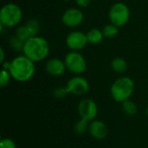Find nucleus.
Returning a JSON list of instances; mask_svg holds the SVG:
<instances>
[{
  "label": "nucleus",
  "instance_id": "f257e3e1",
  "mask_svg": "<svg viewBox=\"0 0 148 148\" xmlns=\"http://www.w3.org/2000/svg\"><path fill=\"white\" fill-rule=\"evenodd\" d=\"M9 72L12 79L17 82L24 83L30 80L36 72L35 62L29 59L25 55L16 57L10 61Z\"/></svg>",
  "mask_w": 148,
  "mask_h": 148
},
{
  "label": "nucleus",
  "instance_id": "f03ea898",
  "mask_svg": "<svg viewBox=\"0 0 148 148\" xmlns=\"http://www.w3.org/2000/svg\"><path fill=\"white\" fill-rule=\"evenodd\" d=\"M50 46L49 42L39 36L29 38L23 44V53L32 61L40 62L44 60L49 54Z\"/></svg>",
  "mask_w": 148,
  "mask_h": 148
},
{
  "label": "nucleus",
  "instance_id": "7ed1b4c3",
  "mask_svg": "<svg viewBox=\"0 0 148 148\" xmlns=\"http://www.w3.org/2000/svg\"><path fill=\"white\" fill-rule=\"evenodd\" d=\"M134 91V82L129 77L118 78L111 85L110 93L114 101L122 103L129 99Z\"/></svg>",
  "mask_w": 148,
  "mask_h": 148
},
{
  "label": "nucleus",
  "instance_id": "20e7f679",
  "mask_svg": "<svg viewBox=\"0 0 148 148\" xmlns=\"http://www.w3.org/2000/svg\"><path fill=\"white\" fill-rule=\"evenodd\" d=\"M23 18V11L20 6L13 3L4 4L0 10V24L4 28H11L18 25Z\"/></svg>",
  "mask_w": 148,
  "mask_h": 148
},
{
  "label": "nucleus",
  "instance_id": "39448f33",
  "mask_svg": "<svg viewBox=\"0 0 148 148\" xmlns=\"http://www.w3.org/2000/svg\"><path fill=\"white\" fill-rule=\"evenodd\" d=\"M108 17L112 24L119 28L127 24L130 19V10L128 6L121 2L113 4L108 12Z\"/></svg>",
  "mask_w": 148,
  "mask_h": 148
},
{
  "label": "nucleus",
  "instance_id": "423d86ee",
  "mask_svg": "<svg viewBox=\"0 0 148 148\" xmlns=\"http://www.w3.org/2000/svg\"><path fill=\"white\" fill-rule=\"evenodd\" d=\"M64 62L67 70L75 75L82 74L87 69V61L85 58L76 51H71L67 53Z\"/></svg>",
  "mask_w": 148,
  "mask_h": 148
},
{
  "label": "nucleus",
  "instance_id": "0eeeda50",
  "mask_svg": "<svg viewBox=\"0 0 148 148\" xmlns=\"http://www.w3.org/2000/svg\"><path fill=\"white\" fill-rule=\"evenodd\" d=\"M66 87L69 93H72L76 96H82L89 91L90 85L85 78L76 75L68 81Z\"/></svg>",
  "mask_w": 148,
  "mask_h": 148
},
{
  "label": "nucleus",
  "instance_id": "6e6552de",
  "mask_svg": "<svg viewBox=\"0 0 148 148\" xmlns=\"http://www.w3.org/2000/svg\"><path fill=\"white\" fill-rule=\"evenodd\" d=\"M88 44L87 34L80 31H74L68 34L66 38V45L71 51H79Z\"/></svg>",
  "mask_w": 148,
  "mask_h": 148
},
{
  "label": "nucleus",
  "instance_id": "1a4fd4ad",
  "mask_svg": "<svg viewBox=\"0 0 148 148\" xmlns=\"http://www.w3.org/2000/svg\"><path fill=\"white\" fill-rule=\"evenodd\" d=\"M78 113L81 118L92 121L98 114V106L93 99H83L78 105Z\"/></svg>",
  "mask_w": 148,
  "mask_h": 148
},
{
  "label": "nucleus",
  "instance_id": "9d476101",
  "mask_svg": "<svg viewBox=\"0 0 148 148\" xmlns=\"http://www.w3.org/2000/svg\"><path fill=\"white\" fill-rule=\"evenodd\" d=\"M84 15L82 10L78 8H69L64 11L62 17V22L64 25L70 28H75L82 24Z\"/></svg>",
  "mask_w": 148,
  "mask_h": 148
},
{
  "label": "nucleus",
  "instance_id": "9b49d317",
  "mask_svg": "<svg viewBox=\"0 0 148 148\" xmlns=\"http://www.w3.org/2000/svg\"><path fill=\"white\" fill-rule=\"evenodd\" d=\"M67 67L64 60H62L58 58H49L45 64V71L51 76H61L64 74Z\"/></svg>",
  "mask_w": 148,
  "mask_h": 148
},
{
  "label": "nucleus",
  "instance_id": "f8f14e48",
  "mask_svg": "<svg viewBox=\"0 0 148 148\" xmlns=\"http://www.w3.org/2000/svg\"><path fill=\"white\" fill-rule=\"evenodd\" d=\"M88 132L94 139L101 140L107 138L108 134V128L103 121L94 120L89 124Z\"/></svg>",
  "mask_w": 148,
  "mask_h": 148
},
{
  "label": "nucleus",
  "instance_id": "ddd939ff",
  "mask_svg": "<svg viewBox=\"0 0 148 148\" xmlns=\"http://www.w3.org/2000/svg\"><path fill=\"white\" fill-rule=\"evenodd\" d=\"M104 38V35L102 33V31L97 29V28H93L90 29L87 32V38L88 42L91 44H100Z\"/></svg>",
  "mask_w": 148,
  "mask_h": 148
},
{
  "label": "nucleus",
  "instance_id": "4468645a",
  "mask_svg": "<svg viewBox=\"0 0 148 148\" xmlns=\"http://www.w3.org/2000/svg\"><path fill=\"white\" fill-rule=\"evenodd\" d=\"M111 68L113 69V71L114 72L119 73V74H122L127 69V63L123 58L116 57L111 62Z\"/></svg>",
  "mask_w": 148,
  "mask_h": 148
},
{
  "label": "nucleus",
  "instance_id": "2eb2a0df",
  "mask_svg": "<svg viewBox=\"0 0 148 148\" xmlns=\"http://www.w3.org/2000/svg\"><path fill=\"white\" fill-rule=\"evenodd\" d=\"M121 107H122V111L128 116H134L138 113L137 105L130 99H127L124 102H122Z\"/></svg>",
  "mask_w": 148,
  "mask_h": 148
},
{
  "label": "nucleus",
  "instance_id": "dca6fc26",
  "mask_svg": "<svg viewBox=\"0 0 148 148\" xmlns=\"http://www.w3.org/2000/svg\"><path fill=\"white\" fill-rule=\"evenodd\" d=\"M25 26L27 27L29 34L31 37L33 36H36L40 31V22L36 19V18H31L29 20H28L25 24Z\"/></svg>",
  "mask_w": 148,
  "mask_h": 148
},
{
  "label": "nucleus",
  "instance_id": "f3484780",
  "mask_svg": "<svg viewBox=\"0 0 148 148\" xmlns=\"http://www.w3.org/2000/svg\"><path fill=\"white\" fill-rule=\"evenodd\" d=\"M101 31H102V33L104 35V38H112L115 37L119 33V27L111 23V24H106L102 28Z\"/></svg>",
  "mask_w": 148,
  "mask_h": 148
},
{
  "label": "nucleus",
  "instance_id": "a211bd4d",
  "mask_svg": "<svg viewBox=\"0 0 148 148\" xmlns=\"http://www.w3.org/2000/svg\"><path fill=\"white\" fill-rule=\"evenodd\" d=\"M88 120L81 118L80 120H78L75 126H74V130L75 132V133L77 134H82L85 133L88 129H89V124H88Z\"/></svg>",
  "mask_w": 148,
  "mask_h": 148
},
{
  "label": "nucleus",
  "instance_id": "6ab92c4d",
  "mask_svg": "<svg viewBox=\"0 0 148 148\" xmlns=\"http://www.w3.org/2000/svg\"><path fill=\"white\" fill-rule=\"evenodd\" d=\"M9 42H10V46L12 50H14L16 51H23L24 42L23 40H21L19 38H17L16 35L11 36L10 38Z\"/></svg>",
  "mask_w": 148,
  "mask_h": 148
},
{
  "label": "nucleus",
  "instance_id": "aec40b11",
  "mask_svg": "<svg viewBox=\"0 0 148 148\" xmlns=\"http://www.w3.org/2000/svg\"><path fill=\"white\" fill-rule=\"evenodd\" d=\"M17 38H19L21 40H23V42H25L29 38H30V34L27 29V27L25 26V24L23 25H19L16 30V34H15Z\"/></svg>",
  "mask_w": 148,
  "mask_h": 148
},
{
  "label": "nucleus",
  "instance_id": "412c9836",
  "mask_svg": "<svg viewBox=\"0 0 148 148\" xmlns=\"http://www.w3.org/2000/svg\"><path fill=\"white\" fill-rule=\"evenodd\" d=\"M11 79H12V77H11L10 72L8 70L3 69L1 72V77H0V86L2 88L7 86Z\"/></svg>",
  "mask_w": 148,
  "mask_h": 148
},
{
  "label": "nucleus",
  "instance_id": "4be33fe9",
  "mask_svg": "<svg viewBox=\"0 0 148 148\" xmlns=\"http://www.w3.org/2000/svg\"><path fill=\"white\" fill-rule=\"evenodd\" d=\"M69 94V92L67 90V87H57L53 91V96L56 99H63L64 97H66Z\"/></svg>",
  "mask_w": 148,
  "mask_h": 148
},
{
  "label": "nucleus",
  "instance_id": "5701e85b",
  "mask_svg": "<svg viewBox=\"0 0 148 148\" xmlns=\"http://www.w3.org/2000/svg\"><path fill=\"white\" fill-rule=\"evenodd\" d=\"M0 148H16V145L11 139L4 138L0 142Z\"/></svg>",
  "mask_w": 148,
  "mask_h": 148
},
{
  "label": "nucleus",
  "instance_id": "b1692460",
  "mask_svg": "<svg viewBox=\"0 0 148 148\" xmlns=\"http://www.w3.org/2000/svg\"><path fill=\"white\" fill-rule=\"evenodd\" d=\"M91 2H92V0H75L76 4L82 8L88 7L91 3Z\"/></svg>",
  "mask_w": 148,
  "mask_h": 148
},
{
  "label": "nucleus",
  "instance_id": "393cba45",
  "mask_svg": "<svg viewBox=\"0 0 148 148\" xmlns=\"http://www.w3.org/2000/svg\"><path fill=\"white\" fill-rule=\"evenodd\" d=\"M0 62L3 64L4 62V58H5V54H4V51L3 48H0Z\"/></svg>",
  "mask_w": 148,
  "mask_h": 148
},
{
  "label": "nucleus",
  "instance_id": "a878e982",
  "mask_svg": "<svg viewBox=\"0 0 148 148\" xmlns=\"http://www.w3.org/2000/svg\"><path fill=\"white\" fill-rule=\"evenodd\" d=\"M147 117H148V106H147Z\"/></svg>",
  "mask_w": 148,
  "mask_h": 148
},
{
  "label": "nucleus",
  "instance_id": "bb28decb",
  "mask_svg": "<svg viewBox=\"0 0 148 148\" xmlns=\"http://www.w3.org/2000/svg\"><path fill=\"white\" fill-rule=\"evenodd\" d=\"M63 1H69V0H63Z\"/></svg>",
  "mask_w": 148,
  "mask_h": 148
}]
</instances>
